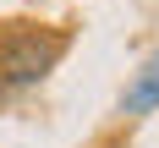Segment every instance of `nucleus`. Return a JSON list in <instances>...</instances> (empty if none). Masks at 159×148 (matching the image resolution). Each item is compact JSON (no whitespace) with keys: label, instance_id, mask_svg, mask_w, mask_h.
Instances as JSON below:
<instances>
[{"label":"nucleus","instance_id":"1","mask_svg":"<svg viewBox=\"0 0 159 148\" xmlns=\"http://www.w3.org/2000/svg\"><path fill=\"white\" fill-rule=\"evenodd\" d=\"M71 33L66 28H28L11 22L0 33V88H33L55 71V61L66 55Z\"/></svg>","mask_w":159,"mask_h":148},{"label":"nucleus","instance_id":"2","mask_svg":"<svg viewBox=\"0 0 159 148\" xmlns=\"http://www.w3.org/2000/svg\"><path fill=\"white\" fill-rule=\"evenodd\" d=\"M148 110H159V49L137 66V77H132L126 93H121V115L137 121V115H148Z\"/></svg>","mask_w":159,"mask_h":148}]
</instances>
